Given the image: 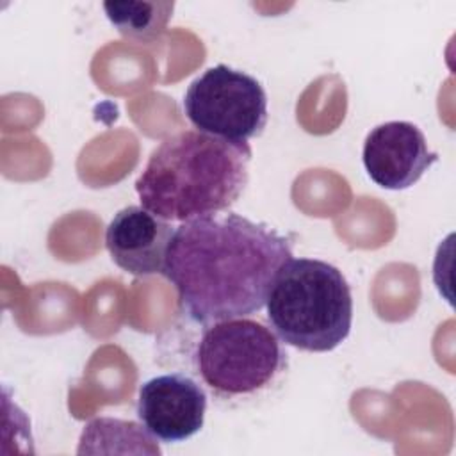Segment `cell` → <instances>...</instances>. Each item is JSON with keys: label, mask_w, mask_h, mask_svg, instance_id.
<instances>
[{"label": "cell", "mask_w": 456, "mask_h": 456, "mask_svg": "<svg viewBox=\"0 0 456 456\" xmlns=\"http://www.w3.org/2000/svg\"><path fill=\"white\" fill-rule=\"evenodd\" d=\"M289 258L290 242L274 228L219 212L175 228L162 274L194 321L217 322L264 308Z\"/></svg>", "instance_id": "6da1fadb"}, {"label": "cell", "mask_w": 456, "mask_h": 456, "mask_svg": "<svg viewBox=\"0 0 456 456\" xmlns=\"http://www.w3.org/2000/svg\"><path fill=\"white\" fill-rule=\"evenodd\" d=\"M251 148L200 130L160 142L135 182L141 205L166 221H192L230 208L249 178Z\"/></svg>", "instance_id": "7a4b0ae2"}, {"label": "cell", "mask_w": 456, "mask_h": 456, "mask_svg": "<svg viewBox=\"0 0 456 456\" xmlns=\"http://www.w3.org/2000/svg\"><path fill=\"white\" fill-rule=\"evenodd\" d=\"M265 308L278 338L308 353L333 351L353 324L347 280L340 269L317 258H289L273 281Z\"/></svg>", "instance_id": "3957f363"}, {"label": "cell", "mask_w": 456, "mask_h": 456, "mask_svg": "<svg viewBox=\"0 0 456 456\" xmlns=\"http://www.w3.org/2000/svg\"><path fill=\"white\" fill-rule=\"evenodd\" d=\"M278 335L260 321L235 317L205 330L196 349L201 379L221 397H246L267 388L285 369Z\"/></svg>", "instance_id": "277c9868"}, {"label": "cell", "mask_w": 456, "mask_h": 456, "mask_svg": "<svg viewBox=\"0 0 456 456\" xmlns=\"http://www.w3.org/2000/svg\"><path fill=\"white\" fill-rule=\"evenodd\" d=\"M189 121L208 135L248 142L267 125V94L246 71L217 64L194 78L183 96Z\"/></svg>", "instance_id": "5b68a950"}, {"label": "cell", "mask_w": 456, "mask_h": 456, "mask_svg": "<svg viewBox=\"0 0 456 456\" xmlns=\"http://www.w3.org/2000/svg\"><path fill=\"white\" fill-rule=\"evenodd\" d=\"M362 160L376 185L403 191L422 178L438 160V153L428 148L426 135L417 125L387 121L367 134Z\"/></svg>", "instance_id": "8992f818"}, {"label": "cell", "mask_w": 456, "mask_h": 456, "mask_svg": "<svg viewBox=\"0 0 456 456\" xmlns=\"http://www.w3.org/2000/svg\"><path fill=\"white\" fill-rule=\"evenodd\" d=\"M207 395L185 374H162L139 388L137 417L162 442H183L196 435L205 422Z\"/></svg>", "instance_id": "52a82bcc"}, {"label": "cell", "mask_w": 456, "mask_h": 456, "mask_svg": "<svg viewBox=\"0 0 456 456\" xmlns=\"http://www.w3.org/2000/svg\"><path fill=\"white\" fill-rule=\"evenodd\" d=\"M175 226L144 207L121 208L107 226L105 246L123 271L135 276L164 273Z\"/></svg>", "instance_id": "ba28073f"}, {"label": "cell", "mask_w": 456, "mask_h": 456, "mask_svg": "<svg viewBox=\"0 0 456 456\" xmlns=\"http://www.w3.org/2000/svg\"><path fill=\"white\" fill-rule=\"evenodd\" d=\"M173 2H105L103 11L118 32L137 43L160 37L171 20Z\"/></svg>", "instance_id": "9c48e42d"}]
</instances>
